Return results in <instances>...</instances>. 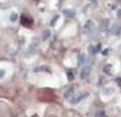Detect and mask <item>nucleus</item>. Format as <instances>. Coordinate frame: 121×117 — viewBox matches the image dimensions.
Segmentation results:
<instances>
[{"instance_id": "10", "label": "nucleus", "mask_w": 121, "mask_h": 117, "mask_svg": "<svg viewBox=\"0 0 121 117\" xmlns=\"http://www.w3.org/2000/svg\"><path fill=\"white\" fill-rule=\"evenodd\" d=\"M17 19H18V15L16 14V12H11V15H10V20L12 22H15L17 21Z\"/></svg>"}, {"instance_id": "21", "label": "nucleus", "mask_w": 121, "mask_h": 117, "mask_svg": "<svg viewBox=\"0 0 121 117\" xmlns=\"http://www.w3.org/2000/svg\"><path fill=\"white\" fill-rule=\"evenodd\" d=\"M92 2H95V0H92Z\"/></svg>"}, {"instance_id": "12", "label": "nucleus", "mask_w": 121, "mask_h": 117, "mask_svg": "<svg viewBox=\"0 0 121 117\" xmlns=\"http://www.w3.org/2000/svg\"><path fill=\"white\" fill-rule=\"evenodd\" d=\"M111 68H112L111 65H107V66H104V71H106L107 74H110L111 73Z\"/></svg>"}, {"instance_id": "20", "label": "nucleus", "mask_w": 121, "mask_h": 117, "mask_svg": "<svg viewBox=\"0 0 121 117\" xmlns=\"http://www.w3.org/2000/svg\"><path fill=\"white\" fill-rule=\"evenodd\" d=\"M49 117H57V116H56V115H50Z\"/></svg>"}, {"instance_id": "19", "label": "nucleus", "mask_w": 121, "mask_h": 117, "mask_svg": "<svg viewBox=\"0 0 121 117\" xmlns=\"http://www.w3.org/2000/svg\"><path fill=\"white\" fill-rule=\"evenodd\" d=\"M108 51H109V50H108V49H106V50H103V55L106 56V54H107V52H108Z\"/></svg>"}, {"instance_id": "3", "label": "nucleus", "mask_w": 121, "mask_h": 117, "mask_svg": "<svg viewBox=\"0 0 121 117\" xmlns=\"http://www.w3.org/2000/svg\"><path fill=\"white\" fill-rule=\"evenodd\" d=\"M88 95H89L88 93H84V94H80V95H78V96H73V97L70 99L69 102H70V104H77V103L80 102L81 99L86 98V97H87Z\"/></svg>"}, {"instance_id": "22", "label": "nucleus", "mask_w": 121, "mask_h": 117, "mask_svg": "<svg viewBox=\"0 0 121 117\" xmlns=\"http://www.w3.org/2000/svg\"><path fill=\"white\" fill-rule=\"evenodd\" d=\"M36 1H38V0H36Z\"/></svg>"}, {"instance_id": "6", "label": "nucleus", "mask_w": 121, "mask_h": 117, "mask_svg": "<svg viewBox=\"0 0 121 117\" xmlns=\"http://www.w3.org/2000/svg\"><path fill=\"white\" fill-rule=\"evenodd\" d=\"M63 14H65V16H67L68 18H72V17L76 15L74 10H71V9H65V10H63Z\"/></svg>"}, {"instance_id": "18", "label": "nucleus", "mask_w": 121, "mask_h": 117, "mask_svg": "<svg viewBox=\"0 0 121 117\" xmlns=\"http://www.w3.org/2000/svg\"><path fill=\"white\" fill-rule=\"evenodd\" d=\"M118 17H119V18H121V10L118 11Z\"/></svg>"}, {"instance_id": "16", "label": "nucleus", "mask_w": 121, "mask_h": 117, "mask_svg": "<svg viewBox=\"0 0 121 117\" xmlns=\"http://www.w3.org/2000/svg\"><path fill=\"white\" fill-rule=\"evenodd\" d=\"M4 75H6V70H4V69H0V79H1Z\"/></svg>"}, {"instance_id": "4", "label": "nucleus", "mask_w": 121, "mask_h": 117, "mask_svg": "<svg viewBox=\"0 0 121 117\" xmlns=\"http://www.w3.org/2000/svg\"><path fill=\"white\" fill-rule=\"evenodd\" d=\"M21 23L23 26H26V27H30V26L32 25V20L29 18H26V16H22L21 17Z\"/></svg>"}, {"instance_id": "5", "label": "nucleus", "mask_w": 121, "mask_h": 117, "mask_svg": "<svg viewBox=\"0 0 121 117\" xmlns=\"http://www.w3.org/2000/svg\"><path fill=\"white\" fill-rule=\"evenodd\" d=\"M74 96V87H71V88H69L68 90H67V93L65 94V97H66L67 99H71L72 97Z\"/></svg>"}, {"instance_id": "1", "label": "nucleus", "mask_w": 121, "mask_h": 117, "mask_svg": "<svg viewBox=\"0 0 121 117\" xmlns=\"http://www.w3.org/2000/svg\"><path fill=\"white\" fill-rule=\"evenodd\" d=\"M84 33L90 35V36H92V35L95 33V26H93V23H92L91 21H88L87 22V25L84 26Z\"/></svg>"}, {"instance_id": "11", "label": "nucleus", "mask_w": 121, "mask_h": 117, "mask_svg": "<svg viewBox=\"0 0 121 117\" xmlns=\"http://www.w3.org/2000/svg\"><path fill=\"white\" fill-rule=\"evenodd\" d=\"M67 75H68V79H69L70 81L73 80L74 76H73V74H72V71H71V70H68V71H67Z\"/></svg>"}, {"instance_id": "8", "label": "nucleus", "mask_w": 121, "mask_h": 117, "mask_svg": "<svg viewBox=\"0 0 121 117\" xmlns=\"http://www.w3.org/2000/svg\"><path fill=\"white\" fill-rule=\"evenodd\" d=\"M78 62H79V65H83L84 62H86V56L83 54H80L79 57H78Z\"/></svg>"}, {"instance_id": "13", "label": "nucleus", "mask_w": 121, "mask_h": 117, "mask_svg": "<svg viewBox=\"0 0 121 117\" xmlns=\"http://www.w3.org/2000/svg\"><path fill=\"white\" fill-rule=\"evenodd\" d=\"M59 17H60V16L59 15H56L55 17H53V18H52V20H51V26H53L56 23V22H57V20H58L59 19Z\"/></svg>"}, {"instance_id": "14", "label": "nucleus", "mask_w": 121, "mask_h": 117, "mask_svg": "<svg viewBox=\"0 0 121 117\" xmlns=\"http://www.w3.org/2000/svg\"><path fill=\"white\" fill-rule=\"evenodd\" d=\"M108 25H109V21H108L107 19H104V20H103V23H102L103 29H107V28H108Z\"/></svg>"}, {"instance_id": "7", "label": "nucleus", "mask_w": 121, "mask_h": 117, "mask_svg": "<svg viewBox=\"0 0 121 117\" xmlns=\"http://www.w3.org/2000/svg\"><path fill=\"white\" fill-rule=\"evenodd\" d=\"M50 35H51L50 30H49V29H46V30L43 31V33H42V39H43L44 41L48 40V39L50 38Z\"/></svg>"}, {"instance_id": "9", "label": "nucleus", "mask_w": 121, "mask_h": 117, "mask_svg": "<svg viewBox=\"0 0 121 117\" xmlns=\"http://www.w3.org/2000/svg\"><path fill=\"white\" fill-rule=\"evenodd\" d=\"M88 51H89V54H90V55H95L98 50H97V48H95V46L90 45V46L88 47Z\"/></svg>"}, {"instance_id": "2", "label": "nucleus", "mask_w": 121, "mask_h": 117, "mask_svg": "<svg viewBox=\"0 0 121 117\" xmlns=\"http://www.w3.org/2000/svg\"><path fill=\"white\" fill-rule=\"evenodd\" d=\"M90 73H91V67H90V66H84L83 68L81 69L80 78H81V79H86V78L90 75Z\"/></svg>"}, {"instance_id": "15", "label": "nucleus", "mask_w": 121, "mask_h": 117, "mask_svg": "<svg viewBox=\"0 0 121 117\" xmlns=\"http://www.w3.org/2000/svg\"><path fill=\"white\" fill-rule=\"evenodd\" d=\"M95 117H106L104 116V112H103V110H100L99 113H97Z\"/></svg>"}, {"instance_id": "17", "label": "nucleus", "mask_w": 121, "mask_h": 117, "mask_svg": "<svg viewBox=\"0 0 121 117\" xmlns=\"http://www.w3.org/2000/svg\"><path fill=\"white\" fill-rule=\"evenodd\" d=\"M116 81H117V84L121 87V78H117V79H116Z\"/></svg>"}]
</instances>
